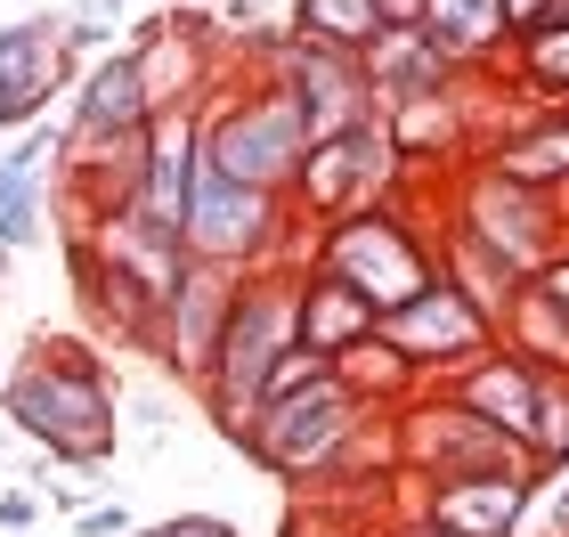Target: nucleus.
Here are the masks:
<instances>
[{
    "label": "nucleus",
    "mask_w": 569,
    "mask_h": 537,
    "mask_svg": "<svg viewBox=\"0 0 569 537\" xmlns=\"http://www.w3.org/2000/svg\"><path fill=\"white\" fill-rule=\"evenodd\" d=\"M73 529H82V537H131L139 521H131V505H82V514H73Z\"/></svg>",
    "instance_id": "obj_31"
},
{
    "label": "nucleus",
    "mask_w": 569,
    "mask_h": 537,
    "mask_svg": "<svg viewBox=\"0 0 569 537\" xmlns=\"http://www.w3.org/2000/svg\"><path fill=\"white\" fill-rule=\"evenodd\" d=\"M131 537H237V521H220V514H171V521L131 529Z\"/></svg>",
    "instance_id": "obj_30"
},
{
    "label": "nucleus",
    "mask_w": 569,
    "mask_h": 537,
    "mask_svg": "<svg viewBox=\"0 0 569 537\" xmlns=\"http://www.w3.org/2000/svg\"><path fill=\"white\" fill-rule=\"evenodd\" d=\"M73 115H66V139L90 147V139H122V131H147L154 107H147V82H139V58L131 49H107L73 73Z\"/></svg>",
    "instance_id": "obj_18"
},
{
    "label": "nucleus",
    "mask_w": 569,
    "mask_h": 537,
    "mask_svg": "<svg viewBox=\"0 0 569 537\" xmlns=\"http://www.w3.org/2000/svg\"><path fill=\"white\" fill-rule=\"evenodd\" d=\"M529 286H537V294H546V301H553V310L569 318V237H561V245L546 252V261H537V269H529Z\"/></svg>",
    "instance_id": "obj_28"
},
{
    "label": "nucleus",
    "mask_w": 569,
    "mask_h": 537,
    "mask_svg": "<svg viewBox=\"0 0 569 537\" xmlns=\"http://www.w3.org/2000/svg\"><path fill=\"white\" fill-rule=\"evenodd\" d=\"M301 269L350 286L375 318H391L439 277V245H431V220L407 212V196H391V203H367V212H342V220L309 228Z\"/></svg>",
    "instance_id": "obj_3"
},
{
    "label": "nucleus",
    "mask_w": 569,
    "mask_h": 537,
    "mask_svg": "<svg viewBox=\"0 0 569 537\" xmlns=\"http://www.w3.org/2000/svg\"><path fill=\"white\" fill-rule=\"evenodd\" d=\"M391 196H407V163L391 156V139H382V115H367V122H350V131H333V139H309L284 203H293L301 228H326V220L391 203Z\"/></svg>",
    "instance_id": "obj_8"
},
{
    "label": "nucleus",
    "mask_w": 569,
    "mask_h": 537,
    "mask_svg": "<svg viewBox=\"0 0 569 537\" xmlns=\"http://www.w3.org/2000/svg\"><path fill=\"white\" fill-rule=\"evenodd\" d=\"M537 382H546V367H529V358H512V350L497 342L488 358H472L456 382H439V391H456L472 416H488L505 440L529 448V431H537Z\"/></svg>",
    "instance_id": "obj_21"
},
{
    "label": "nucleus",
    "mask_w": 569,
    "mask_h": 537,
    "mask_svg": "<svg viewBox=\"0 0 569 537\" xmlns=\"http://www.w3.org/2000/svg\"><path fill=\"white\" fill-rule=\"evenodd\" d=\"M277 82L301 98V115H309V139H333V131H350V122H367L382 115L375 107V90H367V66L350 58V49H326V41H301L293 24H284V49H277Z\"/></svg>",
    "instance_id": "obj_14"
},
{
    "label": "nucleus",
    "mask_w": 569,
    "mask_h": 537,
    "mask_svg": "<svg viewBox=\"0 0 569 537\" xmlns=\"http://www.w3.org/2000/svg\"><path fill=\"white\" fill-rule=\"evenodd\" d=\"M301 41H326V49H350V58H367V41L382 33V9L375 0H293L284 9Z\"/></svg>",
    "instance_id": "obj_27"
},
{
    "label": "nucleus",
    "mask_w": 569,
    "mask_h": 537,
    "mask_svg": "<svg viewBox=\"0 0 569 537\" xmlns=\"http://www.w3.org/2000/svg\"><path fill=\"white\" fill-rule=\"evenodd\" d=\"M179 261L228 269V277L293 269V261H301V220H293V203H284V196L237 188V179H220V171L196 163L188 220H179Z\"/></svg>",
    "instance_id": "obj_7"
},
{
    "label": "nucleus",
    "mask_w": 569,
    "mask_h": 537,
    "mask_svg": "<svg viewBox=\"0 0 569 537\" xmlns=\"http://www.w3.org/2000/svg\"><path fill=\"white\" fill-rule=\"evenodd\" d=\"M139 431H147V440H163V431H171V407L163 399H139V416H131Z\"/></svg>",
    "instance_id": "obj_36"
},
{
    "label": "nucleus",
    "mask_w": 569,
    "mask_h": 537,
    "mask_svg": "<svg viewBox=\"0 0 569 537\" xmlns=\"http://www.w3.org/2000/svg\"><path fill=\"white\" fill-rule=\"evenodd\" d=\"M358 66H367V90H375V107H382V115L472 82V66H456L448 49H439V41L423 33V24H382V33L367 41V58H358Z\"/></svg>",
    "instance_id": "obj_16"
},
{
    "label": "nucleus",
    "mask_w": 569,
    "mask_h": 537,
    "mask_svg": "<svg viewBox=\"0 0 569 537\" xmlns=\"http://www.w3.org/2000/svg\"><path fill=\"white\" fill-rule=\"evenodd\" d=\"M367 440H382V416H375V407H358L333 375L301 382V391H269L237 431H228V448H237L244 465H261L269 480H293V489L367 480V473H358Z\"/></svg>",
    "instance_id": "obj_2"
},
{
    "label": "nucleus",
    "mask_w": 569,
    "mask_h": 537,
    "mask_svg": "<svg viewBox=\"0 0 569 537\" xmlns=\"http://www.w3.org/2000/svg\"><path fill=\"white\" fill-rule=\"evenodd\" d=\"M382 139H391V156L407 163V179H416L423 163L431 171H456L480 156V131L472 115H463V90H439V98H416V107H391L382 115Z\"/></svg>",
    "instance_id": "obj_20"
},
{
    "label": "nucleus",
    "mask_w": 569,
    "mask_h": 537,
    "mask_svg": "<svg viewBox=\"0 0 569 537\" xmlns=\"http://www.w3.org/2000/svg\"><path fill=\"white\" fill-rule=\"evenodd\" d=\"M561 237H569V196H561Z\"/></svg>",
    "instance_id": "obj_41"
},
{
    "label": "nucleus",
    "mask_w": 569,
    "mask_h": 537,
    "mask_svg": "<svg viewBox=\"0 0 569 537\" xmlns=\"http://www.w3.org/2000/svg\"><path fill=\"white\" fill-rule=\"evenodd\" d=\"M301 156H309V115L277 73H244V82H228L212 107L196 115V163L237 179V188L293 196Z\"/></svg>",
    "instance_id": "obj_4"
},
{
    "label": "nucleus",
    "mask_w": 569,
    "mask_h": 537,
    "mask_svg": "<svg viewBox=\"0 0 569 537\" xmlns=\"http://www.w3.org/2000/svg\"><path fill=\"white\" fill-rule=\"evenodd\" d=\"M382 9V24H416V0H375Z\"/></svg>",
    "instance_id": "obj_38"
},
{
    "label": "nucleus",
    "mask_w": 569,
    "mask_h": 537,
    "mask_svg": "<svg viewBox=\"0 0 569 537\" xmlns=\"http://www.w3.org/2000/svg\"><path fill=\"white\" fill-rule=\"evenodd\" d=\"M382 448H391V473L407 489H423V480H472V473H537V456L521 440H505L497 424L472 416L439 382H423L407 407L382 416Z\"/></svg>",
    "instance_id": "obj_6"
},
{
    "label": "nucleus",
    "mask_w": 569,
    "mask_h": 537,
    "mask_svg": "<svg viewBox=\"0 0 569 537\" xmlns=\"http://www.w3.org/2000/svg\"><path fill=\"white\" fill-rule=\"evenodd\" d=\"M375 326H382V318H375L350 286H333V277H318V269L293 261V342H301V350H318L326 367H333V358H342L350 342H367Z\"/></svg>",
    "instance_id": "obj_22"
},
{
    "label": "nucleus",
    "mask_w": 569,
    "mask_h": 537,
    "mask_svg": "<svg viewBox=\"0 0 569 537\" xmlns=\"http://www.w3.org/2000/svg\"><path fill=\"white\" fill-rule=\"evenodd\" d=\"M546 465L537 473H472V480H423V489H407L423 521L456 529V537H521L537 497H546Z\"/></svg>",
    "instance_id": "obj_13"
},
{
    "label": "nucleus",
    "mask_w": 569,
    "mask_h": 537,
    "mask_svg": "<svg viewBox=\"0 0 569 537\" xmlns=\"http://www.w3.org/2000/svg\"><path fill=\"white\" fill-rule=\"evenodd\" d=\"M431 245H439V277H448L456 294H472L488 318H505V301L521 294V269H512L497 245H480L456 212H431Z\"/></svg>",
    "instance_id": "obj_23"
},
{
    "label": "nucleus",
    "mask_w": 569,
    "mask_h": 537,
    "mask_svg": "<svg viewBox=\"0 0 569 537\" xmlns=\"http://www.w3.org/2000/svg\"><path fill=\"white\" fill-rule=\"evenodd\" d=\"M228 294H237V277L228 269H179V286L163 301V335H154V358L188 382H203V367H212V342H220V318H228Z\"/></svg>",
    "instance_id": "obj_17"
},
{
    "label": "nucleus",
    "mask_w": 569,
    "mask_h": 537,
    "mask_svg": "<svg viewBox=\"0 0 569 537\" xmlns=\"http://www.w3.org/2000/svg\"><path fill=\"white\" fill-rule=\"evenodd\" d=\"M139 58V82H147V107L154 115H171V107H212V98L228 90V33L212 17H196V9H163V17H147L131 24V41H122Z\"/></svg>",
    "instance_id": "obj_9"
},
{
    "label": "nucleus",
    "mask_w": 569,
    "mask_h": 537,
    "mask_svg": "<svg viewBox=\"0 0 569 537\" xmlns=\"http://www.w3.org/2000/svg\"><path fill=\"white\" fill-rule=\"evenodd\" d=\"M41 196H49V179H24V171L0 163V220H9L17 203H41Z\"/></svg>",
    "instance_id": "obj_33"
},
{
    "label": "nucleus",
    "mask_w": 569,
    "mask_h": 537,
    "mask_svg": "<svg viewBox=\"0 0 569 537\" xmlns=\"http://www.w3.org/2000/svg\"><path fill=\"white\" fill-rule=\"evenodd\" d=\"M73 17H90V24H107V33H122V0H82Z\"/></svg>",
    "instance_id": "obj_37"
},
{
    "label": "nucleus",
    "mask_w": 569,
    "mask_h": 537,
    "mask_svg": "<svg viewBox=\"0 0 569 537\" xmlns=\"http://www.w3.org/2000/svg\"><path fill=\"white\" fill-rule=\"evenodd\" d=\"M73 49H66V17H17L0 24V131H33L49 107L73 90Z\"/></svg>",
    "instance_id": "obj_12"
},
{
    "label": "nucleus",
    "mask_w": 569,
    "mask_h": 537,
    "mask_svg": "<svg viewBox=\"0 0 569 537\" xmlns=\"http://www.w3.org/2000/svg\"><path fill=\"white\" fill-rule=\"evenodd\" d=\"M333 382L358 399V407H375V416H391V407H407L423 391V375L407 367V358L382 342V335H367V342H350L342 358H333Z\"/></svg>",
    "instance_id": "obj_25"
},
{
    "label": "nucleus",
    "mask_w": 569,
    "mask_h": 537,
    "mask_svg": "<svg viewBox=\"0 0 569 537\" xmlns=\"http://www.w3.org/2000/svg\"><path fill=\"white\" fill-rule=\"evenodd\" d=\"M0 286H9V252H0Z\"/></svg>",
    "instance_id": "obj_42"
},
{
    "label": "nucleus",
    "mask_w": 569,
    "mask_h": 537,
    "mask_svg": "<svg viewBox=\"0 0 569 537\" xmlns=\"http://www.w3.org/2000/svg\"><path fill=\"white\" fill-rule=\"evenodd\" d=\"M382 537H456V529H439V521H423L416 505H399L391 521H382Z\"/></svg>",
    "instance_id": "obj_34"
},
{
    "label": "nucleus",
    "mask_w": 569,
    "mask_h": 537,
    "mask_svg": "<svg viewBox=\"0 0 569 537\" xmlns=\"http://www.w3.org/2000/svg\"><path fill=\"white\" fill-rule=\"evenodd\" d=\"M529 17H546V24H569V0H537Z\"/></svg>",
    "instance_id": "obj_39"
},
{
    "label": "nucleus",
    "mask_w": 569,
    "mask_h": 537,
    "mask_svg": "<svg viewBox=\"0 0 569 537\" xmlns=\"http://www.w3.org/2000/svg\"><path fill=\"white\" fill-rule=\"evenodd\" d=\"M33 521H41V497H24V489L0 497V529H33Z\"/></svg>",
    "instance_id": "obj_35"
},
{
    "label": "nucleus",
    "mask_w": 569,
    "mask_h": 537,
    "mask_svg": "<svg viewBox=\"0 0 569 537\" xmlns=\"http://www.w3.org/2000/svg\"><path fill=\"white\" fill-rule=\"evenodd\" d=\"M529 9H537V0H512V17H529Z\"/></svg>",
    "instance_id": "obj_40"
},
{
    "label": "nucleus",
    "mask_w": 569,
    "mask_h": 537,
    "mask_svg": "<svg viewBox=\"0 0 569 537\" xmlns=\"http://www.w3.org/2000/svg\"><path fill=\"white\" fill-rule=\"evenodd\" d=\"M261 24H269V0H220V33H228V41L261 33Z\"/></svg>",
    "instance_id": "obj_32"
},
{
    "label": "nucleus",
    "mask_w": 569,
    "mask_h": 537,
    "mask_svg": "<svg viewBox=\"0 0 569 537\" xmlns=\"http://www.w3.org/2000/svg\"><path fill=\"white\" fill-rule=\"evenodd\" d=\"M472 163H488L497 179H521L537 196H569V107H529L521 122H505Z\"/></svg>",
    "instance_id": "obj_19"
},
{
    "label": "nucleus",
    "mask_w": 569,
    "mask_h": 537,
    "mask_svg": "<svg viewBox=\"0 0 569 537\" xmlns=\"http://www.w3.org/2000/svg\"><path fill=\"white\" fill-rule=\"evenodd\" d=\"M318 375H333V367H326L318 350H301V342H293V350H284L277 367H269V391H301V382H318Z\"/></svg>",
    "instance_id": "obj_29"
},
{
    "label": "nucleus",
    "mask_w": 569,
    "mask_h": 537,
    "mask_svg": "<svg viewBox=\"0 0 569 537\" xmlns=\"http://www.w3.org/2000/svg\"><path fill=\"white\" fill-rule=\"evenodd\" d=\"M448 212L472 228L480 245H497L521 277L561 245V203H553V196H537V188H521V179H497L488 163H463V171H456Z\"/></svg>",
    "instance_id": "obj_11"
},
{
    "label": "nucleus",
    "mask_w": 569,
    "mask_h": 537,
    "mask_svg": "<svg viewBox=\"0 0 569 537\" xmlns=\"http://www.w3.org/2000/svg\"><path fill=\"white\" fill-rule=\"evenodd\" d=\"M375 335L391 342L423 382H456L463 367H472V358L497 350V318H488L472 294H456L448 277H431V286L407 301V310H391V318L375 326Z\"/></svg>",
    "instance_id": "obj_10"
},
{
    "label": "nucleus",
    "mask_w": 569,
    "mask_h": 537,
    "mask_svg": "<svg viewBox=\"0 0 569 537\" xmlns=\"http://www.w3.org/2000/svg\"><path fill=\"white\" fill-rule=\"evenodd\" d=\"M0 416L17 440H33L49 465L66 473H98L122 440V407H114V367L73 335H41L24 342V358L0 382Z\"/></svg>",
    "instance_id": "obj_1"
},
{
    "label": "nucleus",
    "mask_w": 569,
    "mask_h": 537,
    "mask_svg": "<svg viewBox=\"0 0 569 537\" xmlns=\"http://www.w3.org/2000/svg\"><path fill=\"white\" fill-rule=\"evenodd\" d=\"M512 58V82H521L537 107H569V24H546V17H521L505 41Z\"/></svg>",
    "instance_id": "obj_26"
},
{
    "label": "nucleus",
    "mask_w": 569,
    "mask_h": 537,
    "mask_svg": "<svg viewBox=\"0 0 569 537\" xmlns=\"http://www.w3.org/2000/svg\"><path fill=\"white\" fill-rule=\"evenodd\" d=\"M188 188H196V107H171L147 122V156H139V188L122 203V220H139L147 237L179 245L188 220Z\"/></svg>",
    "instance_id": "obj_15"
},
{
    "label": "nucleus",
    "mask_w": 569,
    "mask_h": 537,
    "mask_svg": "<svg viewBox=\"0 0 569 537\" xmlns=\"http://www.w3.org/2000/svg\"><path fill=\"white\" fill-rule=\"evenodd\" d=\"M416 24L448 49L456 66H488V58H505V41H512V0H416Z\"/></svg>",
    "instance_id": "obj_24"
},
{
    "label": "nucleus",
    "mask_w": 569,
    "mask_h": 537,
    "mask_svg": "<svg viewBox=\"0 0 569 537\" xmlns=\"http://www.w3.org/2000/svg\"><path fill=\"white\" fill-rule=\"evenodd\" d=\"M284 350H293V269H252V277H237L228 318H220V342H212V367H203V382H196V399L212 407L220 440L269 399V367H277Z\"/></svg>",
    "instance_id": "obj_5"
}]
</instances>
